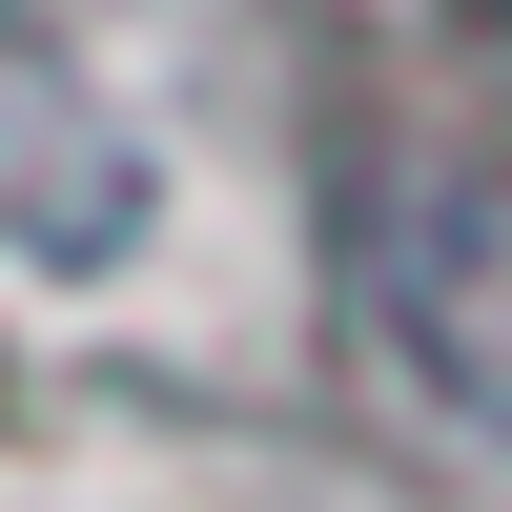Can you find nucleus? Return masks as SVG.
I'll return each mask as SVG.
<instances>
[{
	"mask_svg": "<svg viewBox=\"0 0 512 512\" xmlns=\"http://www.w3.org/2000/svg\"><path fill=\"white\" fill-rule=\"evenodd\" d=\"M472 21H492V41H512V0H472Z\"/></svg>",
	"mask_w": 512,
	"mask_h": 512,
	"instance_id": "2",
	"label": "nucleus"
},
{
	"mask_svg": "<svg viewBox=\"0 0 512 512\" xmlns=\"http://www.w3.org/2000/svg\"><path fill=\"white\" fill-rule=\"evenodd\" d=\"M349 267H369V328H390V349L431 369L472 431H512V185L431 164V185H410L390 226L349 246Z\"/></svg>",
	"mask_w": 512,
	"mask_h": 512,
	"instance_id": "1",
	"label": "nucleus"
}]
</instances>
